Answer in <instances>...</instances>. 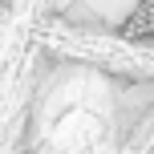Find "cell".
I'll list each match as a JSON object with an SVG mask.
<instances>
[{"mask_svg":"<svg viewBox=\"0 0 154 154\" xmlns=\"http://www.w3.org/2000/svg\"><path fill=\"white\" fill-rule=\"evenodd\" d=\"M122 37L126 41H154V0H138V8L122 20Z\"/></svg>","mask_w":154,"mask_h":154,"instance_id":"1","label":"cell"},{"mask_svg":"<svg viewBox=\"0 0 154 154\" xmlns=\"http://www.w3.org/2000/svg\"><path fill=\"white\" fill-rule=\"evenodd\" d=\"M4 4H8V0H0V8H4Z\"/></svg>","mask_w":154,"mask_h":154,"instance_id":"2","label":"cell"}]
</instances>
